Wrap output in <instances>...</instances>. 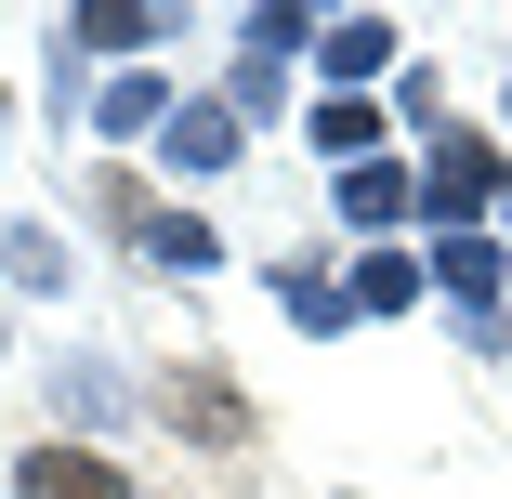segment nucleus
Wrapping results in <instances>:
<instances>
[{"instance_id":"f257e3e1","label":"nucleus","mask_w":512,"mask_h":499,"mask_svg":"<svg viewBox=\"0 0 512 499\" xmlns=\"http://www.w3.org/2000/svg\"><path fill=\"white\" fill-rule=\"evenodd\" d=\"M486 197H499V158H486L473 132H447V119H434V171H421V224H434V237H473V211H486Z\"/></svg>"},{"instance_id":"0eeeda50","label":"nucleus","mask_w":512,"mask_h":499,"mask_svg":"<svg viewBox=\"0 0 512 499\" xmlns=\"http://www.w3.org/2000/svg\"><path fill=\"white\" fill-rule=\"evenodd\" d=\"M368 145H381V106H355V92H316V158L368 171Z\"/></svg>"},{"instance_id":"f03ea898","label":"nucleus","mask_w":512,"mask_h":499,"mask_svg":"<svg viewBox=\"0 0 512 499\" xmlns=\"http://www.w3.org/2000/svg\"><path fill=\"white\" fill-rule=\"evenodd\" d=\"M14 499H132V473H119L106 447L53 434V447H14Z\"/></svg>"},{"instance_id":"2eb2a0df","label":"nucleus","mask_w":512,"mask_h":499,"mask_svg":"<svg viewBox=\"0 0 512 499\" xmlns=\"http://www.w3.org/2000/svg\"><path fill=\"white\" fill-rule=\"evenodd\" d=\"M145 119H158V79H119L106 106H92V132H145Z\"/></svg>"},{"instance_id":"9d476101","label":"nucleus","mask_w":512,"mask_h":499,"mask_svg":"<svg viewBox=\"0 0 512 499\" xmlns=\"http://www.w3.org/2000/svg\"><path fill=\"white\" fill-rule=\"evenodd\" d=\"M276 289H289V316H302V329H316V342H329V329H342V316H355V289H329V276H316V263H289V276H276Z\"/></svg>"},{"instance_id":"f3484780","label":"nucleus","mask_w":512,"mask_h":499,"mask_svg":"<svg viewBox=\"0 0 512 499\" xmlns=\"http://www.w3.org/2000/svg\"><path fill=\"white\" fill-rule=\"evenodd\" d=\"M499 211H512V184H499Z\"/></svg>"},{"instance_id":"39448f33","label":"nucleus","mask_w":512,"mask_h":499,"mask_svg":"<svg viewBox=\"0 0 512 499\" xmlns=\"http://www.w3.org/2000/svg\"><path fill=\"white\" fill-rule=\"evenodd\" d=\"M171 14H158V0H79V14H66V40L79 53H145Z\"/></svg>"},{"instance_id":"ddd939ff","label":"nucleus","mask_w":512,"mask_h":499,"mask_svg":"<svg viewBox=\"0 0 512 499\" xmlns=\"http://www.w3.org/2000/svg\"><path fill=\"white\" fill-rule=\"evenodd\" d=\"M302 40H316V14H289V0H263V14H250V53H263V66L302 53Z\"/></svg>"},{"instance_id":"6e6552de","label":"nucleus","mask_w":512,"mask_h":499,"mask_svg":"<svg viewBox=\"0 0 512 499\" xmlns=\"http://www.w3.org/2000/svg\"><path fill=\"white\" fill-rule=\"evenodd\" d=\"M394 211H421V184H407V171H342V224H394Z\"/></svg>"},{"instance_id":"7ed1b4c3","label":"nucleus","mask_w":512,"mask_h":499,"mask_svg":"<svg viewBox=\"0 0 512 499\" xmlns=\"http://www.w3.org/2000/svg\"><path fill=\"white\" fill-rule=\"evenodd\" d=\"M171 421H184L197 447H237V434H250V394L211 381V368H171Z\"/></svg>"},{"instance_id":"423d86ee","label":"nucleus","mask_w":512,"mask_h":499,"mask_svg":"<svg viewBox=\"0 0 512 499\" xmlns=\"http://www.w3.org/2000/svg\"><path fill=\"white\" fill-rule=\"evenodd\" d=\"M434 276L473 303V342H499V316H486V289H499V250H486V237H434Z\"/></svg>"},{"instance_id":"4468645a","label":"nucleus","mask_w":512,"mask_h":499,"mask_svg":"<svg viewBox=\"0 0 512 499\" xmlns=\"http://www.w3.org/2000/svg\"><path fill=\"white\" fill-rule=\"evenodd\" d=\"M14 289H66V250H53L40 224H14Z\"/></svg>"},{"instance_id":"9b49d317","label":"nucleus","mask_w":512,"mask_h":499,"mask_svg":"<svg viewBox=\"0 0 512 499\" xmlns=\"http://www.w3.org/2000/svg\"><path fill=\"white\" fill-rule=\"evenodd\" d=\"M407 289H421V263H407V250H368V263H355V316H394Z\"/></svg>"},{"instance_id":"dca6fc26","label":"nucleus","mask_w":512,"mask_h":499,"mask_svg":"<svg viewBox=\"0 0 512 499\" xmlns=\"http://www.w3.org/2000/svg\"><path fill=\"white\" fill-rule=\"evenodd\" d=\"M0 119H14V92H0Z\"/></svg>"},{"instance_id":"20e7f679","label":"nucleus","mask_w":512,"mask_h":499,"mask_svg":"<svg viewBox=\"0 0 512 499\" xmlns=\"http://www.w3.org/2000/svg\"><path fill=\"white\" fill-rule=\"evenodd\" d=\"M171 171H237V92L171 106Z\"/></svg>"},{"instance_id":"f8f14e48","label":"nucleus","mask_w":512,"mask_h":499,"mask_svg":"<svg viewBox=\"0 0 512 499\" xmlns=\"http://www.w3.org/2000/svg\"><path fill=\"white\" fill-rule=\"evenodd\" d=\"M145 250H158V263H184V276H197V263H224V237L197 224V211H158V224H145Z\"/></svg>"},{"instance_id":"1a4fd4ad","label":"nucleus","mask_w":512,"mask_h":499,"mask_svg":"<svg viewBox=\"0 0 512 499\" xmlns=\"http://www.w3.org/2000/svg\"><path fill=\"white\" fill-rule=\"evenodd\" d=\"M329 40V79H368V66H394V27L381 14H342V27H316Z\"/></svg>"}]
</instances>
